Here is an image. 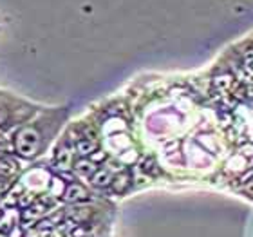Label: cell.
I'll return each mask as SVG.
<instances>
[{"label": "cell", "instance_id": "5", "mask_svg": "<svg viewBox=\"0 0 253 237\" xmlns=\"http://www.w3.org/2000/svg\"><path fill=\"white\" fill-rule=\"evenodd\" d=\"M130 183H132L130 170L125 169V170H122V172H120L118 176H114V179H112L111 187H112V190H114L116 194H123V192H126V190H128Z\"/></svg>", "mask_w": 253, "mask_h": 237}, {"label": "cell", "instance_id": "6", "mask_svg": "<svg viewBox=\"0 0 253 237\" xmlns=\"http://www.w3.org/2000/svg\"><path fill=\"white\" fill-rule=\"evenodd\" d=\"M112 174L109 169H98L92 174V178H90V183L94 185V187H100V189H103V187H109V185L112 183Z\"/></svg>", "mask_w": 253, "mask_h": 237}, {"label": "cell", "instance_id": "15", "mask_svg": "<svg viewBox=\"0 0 253 237\" xmlns=\"http://www.w3.org/2000/svg\"><path fill=\"white\" fill-rule=\"evenodd\" d=\"M27 237H29V236H27Z\"/></svg>", "mask_w": 253, "mask_h": 237}, {"label": "cell", "instance_id": "7", "mask_svg": "<svg viewBox=\"0 0 253 237\" xmlns=\"http://www.w3.org/2000/svg\"><path fill=\"white\" fill-rule=\"evenodd\" d=\"M74 170L82 176H89V178H92V174L98 170V167H96V163H92V159L82 158L80 161L74 163Z\"/></svg>", "mask_w": 253, "mask_h": 237}, {"label": "cell", "instance_id": "4", "mask_svg": "<svg viewBox=\"0 0 253 237\" xmlns=\"http://www.w3.org/2000/svg\"><path fill=\"white\" fill-rule=\"evenodd\" d=\"M74 150L80 158H87V156H92L98 150V143H96L94 138H80L74 145Z\"/></svg>", "mask_w": 253, "mask_h": 237}, {"label": "cell", "instance_id": "13", "mask_svg": "<svg viewBox=\"0 0 253 237\" xmlns=\"http://www.w3.org/2000/svg\"><path fill=\"white\" fill-rule=\"evenodd\" d=\"M5 123H7V109L0 107V125H5Z\"/></svg>", "mask_w": 253, "mask_h": 237}, {"label": "cell", "instance_id": "2", "mask_svg": "<svg viewBox=\"0 0 253 237\" xmlns=\"http://www.w3.org/2000/svg\"><path fill=\"white\" fill-rule=\"evenodd\" d=\"M89 199V192L84 185L80 183H69V187L63 192V201L65 203H80V201Z\"/></svg>", "mask_w": 253, "mask_h": 237}, {"label": "cell", "instance_id": "11", "mask_svg": "<svg viewBox=\"0 0 253 237\" xmlns=\"http://www.w3.org/2000/svg\"><path fill=\"white\" fill-rule=\"evenodd\" d=\"M239 181H241V185H239L241 189L248 190V192H253V170H250L248 174H244Z\"/></svg>", "mask_w": 253, "mask_h": 237}, {"label": "cell", "instance_id": "1", "mask_svg": "<svg viewBox=\"0 0 253 237\" xmlns=\"http://www.w3.org/2000/svg\"><path fill=\"white\" fill-rule=\"evenodd\" d=\"M15 148L22 158H33L40 148V134L33 127H24L16 132Z\"/></svg>", "mask_w": 253, "mask_h": 237}, {"label": "cell", "instance_id": "12", "mask_svg": "<svg viewBox=\"0 0 253 237\" xmlns=\"http://www.w3.org/2000/svg\"><path fill=\"white\" fill-rule=\"evenodd\" d=\"M11 181H7V178H0V195H4L7 190L11 189Z\"/></svg>", "mask_w": 253, "mask_h": 237}, {"label": "cell", "instance_id": "8", "mask_svg": "<svg viewBox=\"0 0 253 237\" xmlns=\"http://www.w3.org/2000/svg\"><path fill=\"white\" fill-rule=\"evenodd\" d=\"M16 161L11 158H0V178H9L16 172Z\"/></svg>", "mask_w": 253, "mask_h": 237}, {"label": "cell", "instance_id": "10", "mask_svg": "<svg viewBox=\"0 0 253 237\" xmlns=\"http://www.w3.org/2000/svg\"><path fill=\"white\" fill-rule=\"evenodd\" d=\"M69 158H71V152H69L67 145H63V147H60L58 154H56V165L60 169H69Z\"/></svg>", "mask_w": 253, "mask_h": 237}, {"label": "cell", "instance_id": "9", "mask_svg": "<svg viewBox=\"0 0 253 237\" xmlns=\"http://www.w3.org/2000/svg\"><path fill=\"white\" fill-rule=\"evenodd\" d=\"M139 167H141V170L145 172V174L148 176H158L161 170H159V165L158 161L152 158V156H147V158H143V161L139 163Z\"/></svg>", "mask_w": 253, "mask_h": 237}, {"label": "cell", "instance_id": "3", "mask_svg": "<svg viewBox=\"0 0 253 237\" xmlns=\"http://www.w3.org/2000/svg\"><path fill=\"white\" fill-rule=\"evenodd\" d=\"M49 205H51V201L49 199H45V197H38V199L35 201L24 214H22V219L27 221V219H38V217L45 216Z\"/></svg>", "mask_w": 253, "mask_h": 237}, {"label": "cell", "instance_id": "14", "mask_svg": "<svg viewBox=\"0 0 253 237\" xmlns=\"http://www.w3.org/2000/svg\"><path fill=\"white\" fill-rule=\"evenodd\" d=\"M5 150H7V140L0 134V152H5Z\"/></svg>", "mask_w": 253, "mask_h": 237}]
</instances>
